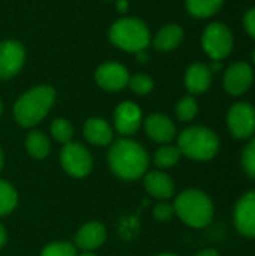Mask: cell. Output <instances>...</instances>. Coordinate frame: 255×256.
<instances>
[{"instance_id":"6da1fadb","label":"cell","mask_w":255,"mask_h":256,"mask_svg":"<svg viewBox=\"0 0 255 256\" xmlns=\"http://www.w3.org/2000/svg\"><path fill=\"white\" fill-rule=\"evenodd\" d=\"M108 165L111 171L123 180H137L144 176L149 166L146 148L128 138L116 141L108 152Z\"/></svg>"},{"instance_id":"7a4b0ae2","label":"cell","mask_w":255,"mask_h":256,"mask_svg":"<svg viewBox=\"0 0 255 256\" xmlns=\"http://www.w3.org/2000/svg\"><path fill=\"white\" fill-rule=\"evenodd\" d=\"M56 92L50 86H38L18 98L14 105V117L23 128H33L51 110Z\"/></svg>"},{"instance_id":"3957f363","label":"cell","mask_w":255,"mask_h":256,"mask_svg":"<svg viewBox=\"0 0 255 256\" xmlns=\"http://www.w3.org/2000/svg\"><path fill=\"white\" fill-rule=\"evenodd\" d=\"M174 213L192 228H204L213 219L212 200L201 190L189 189L182 192L174 204Z\"/></svg>"},{"instance_id":"277c9868","label":"cell","mask_w":255,"mask_h":256,"mask_svg":"<svg viewBox=\"0 0 255 256\" xmlns=\"http://www.w3.org/2000/svg\"><path fill=\"white\" fill-rule=\"evenodd\" d=\"M108 38L117 48L135 54L146 51L152 40L150 30L146 22L134 16L120 18L113 22L108 32Z\"/></svg>"},{"instance_id":"5b68a950","label":"cell","mask_w":255,"mask_h":256,"mask_svg":"<svg viewBox=\"0 0 255 256\" xmlns=\"http://www.w3.org/2000/svg\"><path fill=\"white\" fill-rule=\"evenodd\" d=\"M177 147L182 154L195 160L212 159L219 148L216 134L204 126H191L185 129L177 140Z\"/></svg>"},{"instance_id":"8992f818","label":"cell","mask_w":255,"mask_h":256,"mask_svg":"<svg viewBox=\"0 0 255 256\" xmlns=\"http://www.w3.org/2000/svg\"><path fill=\"white\" fill-rule=\"evenodd\" d=\"M201 45L204 52L212 60H222L225 58L234 45L231 30L222 22H212L209 24L201 36Z\"/></svg>"},{"instance_id":"52a82bcc","label":"cell","mask_w":255,"mask_h":256,"mask_svg":"<svg viewBox=\"0 0 255 256\" xmlns=\"http://www.w3.org/2000/svg\"><path fill=\"white\" fill-rule=\"evenodd\" d=\"M60 164L63 170L77 178H83L90 174L93 159L90 152L80 142H68L60 152Z\"/></svg>"},{"instance_id":"ba28073f","label":"cell","mask_w":255,"mask_h":256,"mask_svg":"<svg viewBox=\"0 0 255 256\" xmlns=\"http://www.w3.org/2000/svg\"><path fill=\"white\" fill-rule=\"evenodd\" d=\"M227 124L234 138H249L255 132V108L248 102L234 104L228 111Z\"/></svg>"},{"instance_id":"9c48e42d","label":"cell","mask_w":255,"mask_h":256,"mask_svg":"<svg viewBox=\"0 0 255 256\" xmlns=\"http://www.w3.org/2000/svg\"><path fill=\"white\" fill-rule=\"evenodd\" d=\"M26 62V50L18 40L0 42V78L8 80L17 75Z\"/></svg>"},{"instance_id":"30bf717a","label":"cell","mask_w":255,"mask_h":256,"mask_svg":"<svg viewBox=\"0 0 255 256\" xmlns=\"http://www.w3.org/2000/svg\"><path fill=\"white\" fill-rule=\"evenodd\" d=\"M128 69L117 62H107L101 64L95 72V80L98 86L107 92H119L125 88L129 82Z\"/></svg>"},{"instance_id":"8fae6325","label":"cell","mask_w":255,"mask_h":256,"mask_svg":"<svg viewBox=\"0 0 255 256\" xmlns=\"http://www.w3.org/2000/svg\"><path fill=\"white\" fill-rule=\"evenodd\" d=\"M254 81V72L251 66L245 62H237L231 64L224 75V88L231 96L243 94Z\"/></svg>"},{"instance_id":"7c38bea8","label":"cell","mask_w":255,"mask_h":256,"mask_svg":"<svg viewBox=\"0 0 255 256\" xmlns=\"http://www.w3.org/2000/svg\"><path fill=\"white\" fill-rule=\"evenodd\" d=\"M234 225L242 236L255 238V190L245 194L234 207Z\"/></svg>"},{"instance_id":"4fadbf2b","label":"cell","mask_w":255,"mask_h":256,"mask_svg":"<svg viewBox=\"0 0 255 256\" xmlns=\"http://www.w3.org/2000/svg\"><path fill=\"white\" fill-rule=\"evenodd\" d=\"M143 122L141 110L134 102H122L114 111V126L120 135L135 134Z\"/></svg>"},{"instance_id":"5bb4252c","label":"cell","mask_w":255,"mask_h":256,"mask_svg":"<svg viewBox=\"0 0 255 256\" xmlns=\"http://www.w3.org/2000/svg\"><path fill=\"white\" fill-rule=\"evenodd\" d=\"M144 129L150 140L156 142H162V144L170 142L176 136V126L171 122V118L159 112L150 114L146 118Z\"/></svg>"},{"instance_id":"9a60e30c","label":"cell","mask_w":255,"mask_h":256,"mask_svg":"<svg viewBox=\"0 0 255 256\" xmlns=\"http://www.w3.org/2000/svg\"><path fill=\"white\" fill-rule=\"evenodd\" d=\"M105 238H107L105 226L99 222H89L78 230L75 237V244L81 250L90 252L101 248L105 243Z\"/></svg>"},{"instance_id":"2e32d148","label":"cell","mask_w":255,"mask_h":256,"mask_svg":"<svg viewBox=\"0 0 255 256\" xmlns=\"http://www.w3.org/2000/svg\"><path fill=\"white\" fill-rule=\"evenodd\" d=\"M212 84V70L204 63H194L186 69L185 86L189 93L201 94L209 90Z\"/></svg>"},{"instance_id":"e0dca14e","label":"cell","mask_w":255,"mask_h":256,"mask_svg":"<svg viewBox=\"0 0 255 256\" xmlns=\"http://www.w3.org/2000/svg\"><path fill=\"white\" fill-rule=\"evenodd\" d=\"M146 190L156 200H170L174 195V183L170 176L161 171H152L144 177Z\"/></svg>"},{"instance_id":"ac0fdd59","label":"cell","mask_w":255,"mask_h":256,"mask_svg":"<svg viewBox=\"0 0 255 256\" xmlns=\"http://www.w3.org/2000/svg\"><path fill=\"white\" fill-rule=\"evenodd\" d=\"M86 140L93 146H108L113 141V130L110 124L101 117H92L83 128Z\"/></svg>"},{"instance_id":"d6986e66","label":"cell","mask_w":255,"mask_h":256,"mask_svg":"<svg viewBox=\"0 0 255 256\" xmlns=\"http://www.w3.org/2000/svg\"><path fill=\"white\" fill-rule=\"evenodd\" d=\"M183 40V28L177 24L164 26L153 38V46L159 51H171Z\"/></svg>"},{"instance_id":"ffe728a7","label":"cell","mask_w":255,"mask_h":256,"mask_svg":"<svg viewBox=\"0 0 255 256\" xmlns=\"http://www.w3.org/2000/svg\"><path fill=\"white\" fill-rule=\"evenodd\" d=\"M188 12L195 18H209L218 14L224 0H185Z\"/></svg>"},{"instance_id":"44dd1931","label":"cell","mask_w":255,"mask_h":256,"mask_svg":"<svg viewBox=\"0 0 255 256\" xmlns=\"http://www.w3.org/2000/svg\"><path fill=\"white\" fill-rule=\"evenodd\" d=\"M26 148L30 153V156H33L36 159H44L48 156L51 146H50L48 136L44 132L32 130L26 138Z\"/></svg>"},{"instance_id":"7402d4cb","label":"cell","mask_w":255,"mask_h":256,"mask_svg":"<svg viewBox=\"0 0 255 256\" xmlns=\"http://www.w3.org/2000/svg\"><path fill=\"white\" fill-rule=\"evenodd\" d=\"M17 202L18 195L14 186L6 180H0V216L9 214L17 207Z\"/></svg>"},{"instance_id":"603a6c76","label":"cell","mask_w":255,"mask_h":256,"mask_svg":"<svg viewBox=\"0 0 255 256\" xmlns=\"http://www.w3.org/2000/svg\"><path fill=\"white\" fill-rule=\"evenodd\" d=\"M180 150L176 146H164L161 148H158V152L155 153V164L159 168H171L174 166L179 159H180Z\"/></svg>"},{"instance_id":"cb8c5ba5","label":"cell","mask_w":255,"mask_h":256,"mask_svg":"<svg viewBox=\"0 0 255 256\" xmlns=\"http://www.w3.org/2000/svg\"><path fill=\"white\" fill-rule=\"evenodd\" d=\"M51 135L57 142L68 144L74 136V126L66 118H56L51 123Z\"/></svg>"},{"instance_id":"d4e9b609","label":"cell","mask_w":255,"mask_h":256,"mask_svg":"<svg viewBox=\"0 0 255 256\" xmlns=\"http://www.w3.org/2000/svg\"><path fill=\"white\" fill-rule=\"evenodd\" d=\"M198 112V104L192 96L182 98L176 105V114L180 122H191Z\"/></svg>"},{"instance_id":"484cf974","label":"cell","mask_w":255,"mask_h":256,"mask_svg":"<svg viewBox=\"0 0 255 256\" xmlns=\"http://www.w3.org/2000/svg\"><path fill=\"white\" fill-rule=\"evenodd\" d=\"M128 86L137 94H147V93H150L153 90V80L149 75L137 74V75L129 78Z\"/></svg>"},{"instance_id":"4316f807","label":"cell","mask_w":255,"mask_h":256,"mask_svg":"<svg viewBox=\"0 0 255 256\" xmlns=\"http://www.w3.org/2000/svg\"><path fill=\"white\" fill-rule=\"evenodd\" d=\"M41 256H77V252L74 244L68 242H56L45 246Z\"/></svg>"},{"instance_id":"83f0119b","label":"cell","mask_w":255,"mask_h":256,"mask_svg":"<svg viewBox=\"0 0 255 256\" xmlns=\"http://www.w3.org/2000/svg\"><path fill=\"white\" fill-rule=\"evenodd\" d=\"M242 166L245 172L255 178V138L249 141V144L245 147L242 154Z\"/></svg>"},{"instance_id":"f1b7e54d","label":"cell","mask_w":255,"mask_h":256,"mask_svg":"<svg viewBox=\"0 0 255 256\" xmlns=\"http://www.w3.org/2000/svg\"><path fill=\"white\" fill-rule=\"evenodd\" d=\"M153 216L156 220L159 222H167L174 216V207L173 204L168 202H159L158 206H155L153 208Z\"/></svg>"},{"instance_id":"f546056e","label":"cell","mask_w":255,"mask_h":256,"mask_svg":"<svg viewBox=\"0 0 255 256\" xmlns=\"http://www.w3.org/2000/svg\"><path fill=\"white\" fill-rule=\"evenodd\" d=\"M243 26L245 30L248 32V34H251V38L255 39V8H251L245 16H243Z\"/></svg>"},{"instance_id":"4dcf8cb0","label":"cell","mask_w":255,"mask_h":256,"mask_svg":"<svg viewBox=\"0 0 255 256\" xmlns=\"http://www.w3.org/2000/svg\"><path fill=\"white\" fill-rule=\"evenodd\" d=\"M116 8L119 12H126L129 8V3H128V0H116Z\"/></svg>"},{"instance_id":"1f68e13d","label":"cell","mask_w":255,"mask_h":256,"mask_svg":"<svg viewBox=\"0 0 255 256\" xmlns=\"http://www.w3.org/2000/svg\"><path fill=\"white\" fill-rule=\"evenodd\" d=\"M6 240H8V236H6V230L5 226L0 224V249L6 244Z\"/></svg>"},{"instance_id":"d6a6232c","label":"cell","mask_w":255,"mask_h":256,"mask_svg":"<svg viewBox=\"0 0 255 256\" xmlns=\"http://www.w3.org/2000/svg\"><path fill=\"white\" fill-rule=\"evenodd\" d=\"M195 256H219V254L213 249H206V250H201L198 252Z\"/></svg>"},{"instance_id":"836d02e7","label":"cell","mask_w":255,"mask_h":256,"mask_svg":"<svg viewBox=\"0 0 255 256\" xmlns=\"http://www.w3.org/2000/svg\"><path fill=\"white\" fill-rule=\"evenodd\" d=\"M137 56H138V60H140V62H146V60H147L146 51H140V52H137Z\"/></svg>"},{"instance_id":"e575fe53","label":"cell","mask_w":255,"mask_h":256,"mask_svg":"<svg viewBox=\"0 0 255 256\" xmlns=\"http://www.w3.org/2000/svg\"><path fill=\"white\" fill-rule=\"evenodd\" d=\"M2 166H3V153L0 150V170H2Z\"/></svg>"},{"instance_id":"d590c367","label":"cell","mask_w":255,"mask_h":256,"mask_svg":"<svg viewBox=\"0 0 255 256\" xmlns=\"http://www.w3.org/2000/svg\"><path fill=\"white\" fill-rule=\"evenodd\" d=\"M80 256H96V255H93L92 252H84V254H81Z\"/></svg>"},{"instance_id":"8d00e7d4","label":"cell","mask_w":255,"mask_h":256,"mask_svg":"<svg viewBox=\"0 0 255 256\" xmlns=\"http://www.w3.org/2000/svg\"><path fill=\"white\" fill-rule=\"evenodd\" d=\"M156 256H177V255H174V254H159V255H156Z\"/></svg>"},{"instance_id":"74e56055","label":"cell","mask_w":255,"mask_h":256,"mask_svg":"<svg viewBox=\"0 0 255 256\" xmlns=\"http://www.w3.org/2000/svg\"><path fill=\"white\" fill-rule=\"evenodd\" d=\"M2 111H3V105H2V100H0V114H2Z\"/></svg>"},{"instance_id":"f35d334b","label":"cell","mask_w":255,"mask_h":256,"mask_svg":"<svg viewBox=\"0 0 255 256\" xmlns=\"http://www.w3.org/2000/svg\"><path fill=\"white\" fill-rule=\"evenodd\" d=\"M252 62L255 63V50H254V52H252Z\"/></svg>"}]
</instances>
